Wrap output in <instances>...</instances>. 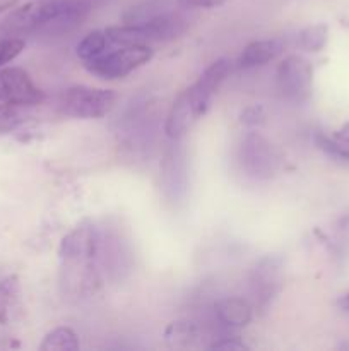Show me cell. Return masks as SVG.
<instances>
[{
	"mask_svg": "<svg viewBox=\"0 0 349 351\" xmlns=\"http://www.w3.org/2000/svg\"><path fill=\"white\" fill-rule=\"evenodd\" d=\"M88 12L86 0H34L10 12L0 29L9 36L41 27L67 31L81 23Z\"/></svg>",
	"mask_w": 349,
	"mask_h": 351,
	"instance_id": "cell-1",
	"label": "cell"
},
{
	"mask_svg": "<svg viewBox=\"0 0 349 351\" xmlns=\"http://www.w3.org/2000/svg\"><path fill=\"white\" fill-rule=\"evenodd\" d=\"M153 55L154 50L149 45H109L101 55L84 62V67L101 79H120L147 64Z\"/></svg>",
	"mask_w": 349,
	"mask_h": 351,
	"instance_id": "cell-2",
	"label": "cell"
},
{
	"mask_svg": "<svg viewBox=\"0 0 349 351\" xmlns=\"http://www.w3.org/2000/svg\"><path fill=\"white\" fill-rule=\"evenodd\" d=\"M115 91L91 86H72L64 91L60 99V110L74 119H103L116 105Z\"/></svg>",
	"mask_w": 349,
	"mask_h": 351,
	"instance_id": "cell-3",
	"label": "cell"
},
{
	"mask_svg": "<svg viewBox=\"0 0 349 351\" xmlns=\"http://www.w3.org/2000/svg\"><path fill=\"white\" fill-rule=\"evenodd\" d=\"M238 161L242 170L257 180H269L279 170V154L276 147L260 132H248L243 137Z\"/></svg>",
	"mask_w": 349,
	"mask_h": 351,
	"instance_id": "cell-4",
	"label": "cell"
},
{
	"mask_svg": "<svg viewBox=\"0 0 349 351\" xmlns=\"http://www.w3.org/2000/svg\"><path fill=\"white\" fill-rule=\"evenodd\" d=\"M277 89L291 103H307L313 93V67L301 55H289L276 72Z\"/></svg>",
	"mask_w": 349,
	"mask_h": 351,
	"instance_id": "cell-5",
	"label": "cell"
},
{
	"mask_svg": "<svg viewBox=\"0 0 349 351\" xmlns=\"http://www.w3.org/2000/svg\"><path fill=\"white\" fill-rule=\"evenodd\" d=\"M284 263L277 254L260 257L250 269V291L259 308H267L283 290Z\"/></svg>",
	"mask_w": 349,
	"mask_h": 351,
	"instance_id": "cell-6",
	"label": "cell"
},
{
	"mask_svg": "<svg viewBox=\"0 0 349 351\" xmlns=\"http://www.w3.org/2000/svg\"><path fill=\"white\" fill-rule=\"evenodd\" d=\"M207 108L209 101H205L198 95L194 84L188 86L187 89H183L177 96L173 105L170 106L166 122H164V132H166V136L171 141H180L198 122V119L207 112Z\"/></svg>",
	"mask_w": 349,
	"mask_h": 351,
	"instance_id": "cell-7",
	"label": "cell"
},
{
	"mask_svg": "<svg viewBox=\"0 0 349 351\" xmlns=\"http://www.w3.org/2000/svg\"><path fill=\"white\" fill-rule=\"evenodd\" d=\"M44 95L31 75L19 67L0 69V103L19 106H36L43 101Z\"/></svg>",
	"mask_w": 349,
	"mask_h": 351,
	"instance_id": "cell-8",
	"label": "cell"
},
{
	"mask_svg": "<svg viewBox=\"0 0 349 351\" xmlns=\"http://www.w3.org/2000/svg\"><path fill=\"white\" fill-rule=\"evenodd\" d=\"M164 191L170 192V199L178 201L187 191V168H185V153L180 144H171L164 153L163 160Z\"/></svg>",
	"mask_w": 349,
	"mask_h": 351,
	"instance_id": "cell-9",
	"label": "cell"
},
{
	"mask_svg": "<svg viewBox=\"0 0 349 351\" xmlns=\"http://www.w3.org/2000/svg\"><path fill=\"white\" fill-rule=\"evenodd\" d=\"M286 41L283 38H267V40H257L246 45L240 53L236 65L240 69H253L259 65L269 64L284 51Z\"/></svg>",
	"mask_w": 349,
	"mask_h": 351,
	"instance_id": "cell-10",
	"label": "cell"
},
{
	"mask_svg": "<svg viewBox=\"0 0 349 351\" xmlns=\"http://www.w3.org/2000/svg\"><path fill=\"white\" fill-rule=\"evenodd\" d=\"M216 317L228 328H245L252 322L253 308L245 298L228 297L214 305Z\"/></svg>",
	"mask_w": 349,
	"mask_h": 351,
	"instance_id": "cell-11",
	"label": "cell"
},
{
	"mask_svg": "<svg viewBox=\"0 0 349 351\" xmlns=\"http://www.w3.org/2000/svg\"><path fill=\"white\" fill-rule=\"evenodd\" d=\"M163 338L166 346H170V348H197L202 338V331L197 322L180 319V321H173L166 326V329L163 332Z\"/></svg>",
	"mask_w": 349,
	"mask_h": 351,
	"instance_id": "cell-12",
	"label": "cell"
},
{
	"mask_svg": "<svg viewBox=\"0 0 349 351\" xmlns=\"http://www.w3.org/2000/svg\"><path fill=\"white\" fill-rule=\"evenodd\" d=\"M231 72V62L228 58H219V60L212 62L207 69L201 74V77L194 82V88L197 89L198 95L205 99V101L211 103L212 96L218 93V89L221 88L222 82L226 81V77Z\"/></svg>",
	"mask_w": 349,
	"mask_h": 351,
	"instance_id": "cell-13",
	"label": "cell"
},
{
	"mask_svg": "<svg viewBox=\"0 0 349 351\" xmlns=\"http://www.w3.org/2000/svg\"><path fill=\"white\" fill-rule=\"evenodd\" d=\"M21 311V283L16 274L0 280V324L9 326Z\"/></svg>",
	"mask_w": 349,
	"mask_h": 351,
	"instance_id": "cell-14",
	"label": "cell"
},
{
	"mask_svg": "<svg viewBox=\"0 0 349 351\" xmlns=\"http://www.w3.org/2000/svg\"><path fill=\"white\" fill-rule=\"evenodd\" d=\"M79 348H81L79 336L67 326L51 329L40 345L41 351H77Z\"/></svg>",
	"mask_w": 349,
	"mask_h": 351,
	"instance_id": "cell-15",
	"label": "cell"
},
{
	"mask_svg": "<svg viewBox=\"0 0 349 351\" xmlns=\"http://www.w3.org/2000/svg\"><path fill=\"white\" fill-rule=\"evenodd\" d=\"M327 34L328 29L325 24L307 26L298 33V45H300L301 50L317 53V51L324 50L325 45H327Z\"/></svg>",
	"mask_w": 349,
	"mask_h": 351,
	"instance_id": "cell-16",
	"label": "cell"
},
{
	"mask_svg": "<svg viewBox=\"0 0 349 351\" xmlns=\"http://www.w3.org/2000/svg\"><path fill=\"white\" fill-rule=\"evenodd\" d=\"M109 41L106 38L105 31H92L88 36H84L81 40V43L77 45V57L82 62H88L91 58L101 55L106 48L109 47Z\"/></svg>",
	"mask_w": 349,
	"mask_h": 351,
	"instance_id": "cell-17",
	"label": "cell"
},
{
	"mask_svg": "<svg viewBox=\"0 0 349 351\" xmlns=\"http://www.w3.org/2000/svg\"><path fill=\"white\" fill-rule=\"evenodd\" d=\"M27 120V106L0 103V136L19 129Z\"/></svg>",
	"mask_w": 349,
	"mask_h": 351,
	"instance_id": "cell-18",
	"label": "cell"
},
{
	"mask_svg": "<svg viewBox=\"0 0 349 351\" xmlns=\"http://www.w3.org/2000/svg\"><path fill=\"white\" fill-rule=\"evenodd\" d=\"M317 146L324 151L325 154H328L334 160L342 161V163H349V144L337 141L335 137L324 136V134H318L317 137Z\"/></svg>",
	"mask_w": 349,
	"mask_h": 351,
	"instance_id": "cell-19",
	"label": "cell"
},
{
	"mask_svg": "<svg viewBox=\"0 0 349 351\" xmlns=\"http://www.w3.org/2000/svg\"><path fill=\"white\" fill-rule=\"evenodd\" d=\"M24 47H26V43H24L23 38L7 36L0 40V67L19 57L23 53Z\"/></svg>",
	"mask_w": 349,
	"mask_h": 351,
	"instance_id": "cell-20",
	"label": "cell"
},
{
	"mask_svg": "<svg viewBox=\"0 0 349 351\" xmlns=\"http://www.w3.org/2000/svg\"><path fill=\"white\" fill-rule=\"evenodd\" d=\"M263 119H266V113H263V108L260 105L246 106V108L240 113V122L246 127L262 125Z\"/></svg>",
	"mask_w": 349,
	"mask_h": 351,
	"instance_id": "cell-21",
	"label": "cell"
},
{
	"mask_svg": "<svg viewBox=\"0 0 349 351\" xmlns=\"http://www.w3.org/2000/svg\"><path fill=\"white\" fill-rule=\"evenodd\" d=\"M209 350L214 351H248L250 346L245 345L242 339L238 338H222L219 341H214Z\"/></svg>",
	"mask_w": 349,
	"mask_h": 351,
	"instance_id": "cell-22",
	"label": "cell"
},
{
	"mask_svg": "<svg viewBox=\"0 0 349 351\" xmlns=\"http://www.w3.org/2000/svg\"><path fill=\"white\" fill-rule=\"evenodd\" d=\"M180 2L190 9H212V7L222 5L226 0H180Z\"/></svg>",
	"mask_w": 349,
	"mask_h": 351,
	"instance_id": "cell-23",
	"label": "cell"
},
{
	"mask_svg": "<svg viewBox=\"0 0 349 351\" xmlns=\"http://www.w3.org/2000/svg\"><path fill=\"white\" fill-rule=\"evenodd\" d=\"M334 137L337 141H342V143H348L349 144V123H344L337 132L334 134Z\"/></svg>",
	"mask_w": 349,
	"mask_h": 351,
	"instance_id": "cell-24",
	"label": "cell"
},
{
	"mask_svg": "<svg viewBox=\"0 0 349 351\" xmlns=\"http://www.w3.org/2000/svg\"><path fill=\"white\" fill-rule=\"evenodd\" d=\"M19 0H0V14L5 12L7 9H12Z\"/></svg>",
	"mask_w": 349,
	"mask_h": 351,
	"instance_id": "cell-25",
	"label": "cell"
},
{
	"mask_svg": "<svg viewBox=\"0 0 349 351\" xmlns=\"http://www.w3.org/2000/svg\"><path fill=\"white\" fill-rule=\"evenodd\" d=\"M337 305L342 308V311H348L349 312V293L342 295V297L337 300Z\"/></svg>",
	"mask_w": 349,
	"mask_h": 351,
	"instance_id": "cell-26",
	"label": "cell"
}]
</instances>
